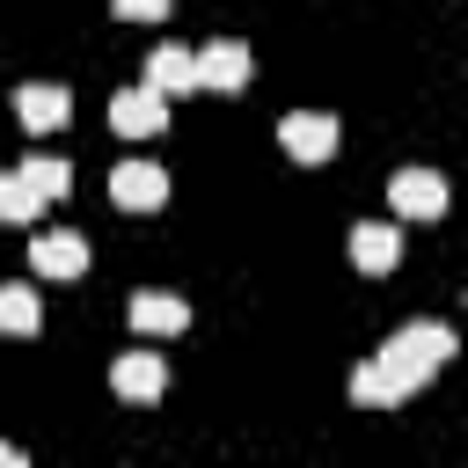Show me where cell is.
<instances>
[{
  "label": "cell",
  "instance_id": "obj_1",
  "mask_svg": "<svg viewBox=\"0 0 468 468\" xmlns=\"http://www.w3.org/2000/svg\"><path fill=\"white\" fill-rule=\"evenodd\" d=\"M453 351H461V336H453L446 322H431V314H424V322H402V329L373 351V366L388 373V388H395V402H402V395H417V388H424Z\"/></svg>",
  "mask_w": 468,
  "mask_h": 468
},
{
  "label": "cell",
  "instance_id": "obj_2",
  "mask_svg": "<svg viewBox=\"0 0 468 468\" xmlns=\"http://www.w3.org/2000/svg\"><path fill=\"white\" fill-rule=\"evenodd\" d=\"M110 205H124V212H161V205H168V168H161V161H117V168H110Z\"/></svg>",
  "mask_w": 468,
  "mask_h": 468
},
{
  "label": "cell",
  "instance_id": "obj_3",
  "mask_svg": "<svg viewBox=\"0 0 468 468\" xmlns=\"http://www.w3.org/2000/svg\"><path fill=\"white\" fill-rule=\"evenodd\" d=\"M161 124H168V95H161V88L139 80V88H117V95H110V132H124V139H154Z\"/></svg>",
  "mask_w": 468,
  "mask_h": 468
},
{
  "label": "cell",
  "instance_id": "obj_4",
  "mask_svg": "<svg viewBox=\"0 0 468 468\" xmlns=\"http://www.w3.org/2000/svg\"><path fill=\"white\" fill-rule=\"evenodd\" d=\"M388 205L402 219H439L446 212V176L439 168H395L388 176Z\"/></svg>",
  "mask_w": 468,
  "mask_h": 468
},
{
  "label": "cell",
  "instance_id": "obj_5",
  "mask_svg": "<svg viewBox=\"0 0 468 468\" xmlns=\"http://www.w3.org/2000/svg\"><path fill=\"white\" fill-rule=\"evenodd\" d=\"M278 146L292 161H329L336 154V117L329 110H292V117H278Z\"/></svg>",
  "mask_w": 468,
  "mask_h": 468
},
{
  "label": "cell",
  "instance_id": "obj_6",
  "mask_svg": "<svg viewBox=\"0 0 468 468\" xmlns=\"http://www.w3.org/2000/svg\"><path fill=\"white\" fill-rule=\"evenodd\" d=\"M249 44L241 37H219V44H205L197 51V88H212V95H234V88H249Z\"/></svg>",
  "mask_w": 468,
  "mask_h": 468
},
{
  "label": "cell",
  "instance_id": "obj_7",
  "mask_svg": "<svg viewBox=\"0 0 468 468\" xmlns=\"http://www.w3.org/2000/svg\"><path fill=\"white\" fill-rule=\"evenodd\" d=\"M132 329L139 336H183L190 329V300L183 292H161V285H146V292H132Z\"/></svg>",
  "mask_w": 468,
  "mask_h": 468
},
{
  "label": "cell",
  "instance_id": "obj_8",
  "mask_svg": "<svg viewBox=\"0 0 468 468\" xmlns=\"http://www.w3.org/2000/svg\"><path fill=\"white\" fill-rule=\"evenodd\" d=\"M15 117H22L29 132H58V124L73 117V95H66L58 80H22V88H15Z\"/></svg>",
  "mask_w": 468,
  "mask_h": 468
},
{
  "label": "cell",
  "instance_id": "obj_9",
  "mask_svg": "<svg viewBox=\"0 0 468 468\" xmlns=\"http://www.w3.org/2000/svg\"><path fill=\"white\" fill-rule=\"evenodd\" d=\"M110 388H117L124 402H154V395L168 388V366H161V351H117V366H110Z\"/></svg>",
  "mask_w": 468,
  "mask_h": 468
},
{
  "label": "cell",
  "instance_id": "obj_10",
  "mask_svg": "<svg viewBox=\"0 0 468 468\" xmlns=\"http://www.w3.org/2000/svg\"><path fill=\"white\" fill-rule=\"evenodd\" d=\"M395 256H402V234H395L388 219H358V227H351V263H358L366 278L395 271Z\"/></svg>",
  "mask_w": 468,
  "mask_h": 468
},
{
  "label": "cell",
  "instance_id": "obj_11",
  "mask_svg": "<svg viewBox=\"0 0 468 468\" xmlns=\"http://www.w3.org/2000/svg\"><path fill=\"white\" fill-rule=\"evenodd\" d=\"M146 88H161V95H190V88H197V51H190V44H161V51H146Z\"/></svg>",
  "mask_w": 468,
  "mask_h": 468
},
{
  "label": "cell",
  "instance_id": "obj_12",
  "mask_svg": "<svg viewBox=\"0 0 468 468\" xmlns=\"http://www.w3.org/2000/svg\"><path fill=\"white\" fill-rule=\"evenodd\" d=\"M29 263H37L44 278H80V271H88V241L66 234V227H58V234H37V241H29Z\"/></svg>",
  "mask_w": 468,
  "mask_h": 468
},
{
  "label": "cell",
  "instance_id": "obj_13",
  "mask_svg": "<svg viewBox=\"0 0 468 468\" xmlns=\"http://www.w3.org/2000/svg\"><path fill=\"white\" fill-rule=\"evenodd\" d=\"M44 329V300L29 292V285H0V336H37Z\"/></svg>",
  "mask_w": 468,
  "mask_h": 468
},
{
  "label": "cell",
  "instance_id": "obj_14",
  "mask_svg": "<svg viewBox=\"0 0 468 468\" xmlns=\"http://www.w3.org/2000/svg\"><path fill=\"white\" fill-rule=\"evenodd\" d=\"M44 205H51V197H44V190H37L22 168H7V176H0V219H7V227H29Z\"/></svg>",
  "mask_w": 468,
  "mask_h": 468
},
{
  "label": "cell",
  "instance_id": "obj_15",
  "mask_svg": "<svg viewBox=\"0 0 468 468\" xmlns=\"http://www.w3.org/2000/svg\"><path fill=\"white\" fill-rule=\"evenodd\" d=\"M22 176H29L44 197H66V190H73V168H66V161H51V154H29V161H22Z\"/></svg>",
  "mask_w": 468,
  "mask_h": 468
},
{
  "label": "cell",
  "instance_id": "obj_16",
  "mask_svg": "<svg viewBox=\"0 0 468 468\" xmlns=\"http://www.w3.org/2000/svg\"><path fill=\"white\" fill-rule=\"evenodd\" d=\"M351 402H366V410H388L395 402V388H388V373L366 358V366H351Z\"/></svg>",
  "mask_w": 468,
  "mask_h": 468
},
{
  "label": "cell",
  "instance_id": "obj_17",
  "mask_svg": "<svg viewBox=\"0 0 468 468\" xmlns=\"http://www.w3.org/2000/svg\"><path fill=\"white\" fill-rule=\"evenodd\" d=\"M110 7H117L124 22H161V15H168V0H110Z\"/></svg>",
  "mask_w": 468,
  "mask_h": 468
},
{
  "label": "cell",
  "instance_id": "obj_18",
  "mask_svg": "<svg viewBox=\"0 0 468 468\" xmlns=\"http://www.w3.org/2000/svg\"><path fill=\"white\" fill-rule=\"evenodd\" d=\"M0 468H29V453H22V446H7V439H0Z\"/></svg>",
  "mask_w": 468,
  "mask_h": 468
}]
</instances>
